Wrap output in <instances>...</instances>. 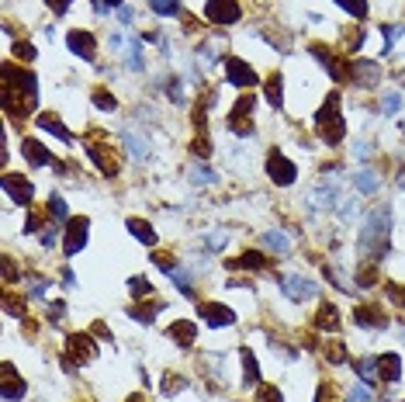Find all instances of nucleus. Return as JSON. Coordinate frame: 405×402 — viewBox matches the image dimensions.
I'll use <instances>...</instances> for the list:
<instances>
[{
  "instance_id": "obj_59",
  "label": "nucleus",
  "mask_w": 405,
  "mask_h": 402,
  "mask_svg": "<svg viewBox=\"0 0 405 402\" xmlns=\"http://www.w3.org/2000/svg\"><path fill=\"white\" fill-rule=\"evenodd\" d=\"M39 226H42V216H39V212H28V226H25V233H35Z\"/></svg>"
},
{
  "instance_id": "obj_64",
  "label": "nucleus",
  "mask_w": 405,
  "mask_h": 402,
  "mask_svg": "<svg viewBox=\"0 0 405 402\" xmlns=\"http://www.w3.org/2000/svg\"><path fill=\"white\" fill-rule=\"evenodd\" d=\"M128 402H146V399H139V395H132V399H128Z\"/></svg>"
},
{
  "instance_id": "obj_11",
  "label": "nucleus",
  "mask_w": 405,
  "mask_h": 402,
  "mask_svg": "<svg viewBox=\"0 0 405 402\" xmlns=\"http://www.w3.org/2000/svg\"><path fill=\"white\" fill-rule=\"evenodd\" d=\"M250 115H253V97L246 94V97H239V101H236V108H233V118H229V128H233L236 135H250V132H253V122H250Z\"/></svg>"
},
{
  "instance_id": "obj_19",
  "label": "nucleus",
  "mask_w": 405,
  "mask_h": 402,
  "mask_svg": "<svg viewBox=\"0 0 405 402\" xmlns=\"http://www.w3.org/2000/svg\"><path fill=\"white\" fill-rule=\"evenodd\" d=\"M312 56H315V59H322V66L329 70V77H333V80H346V70L339 66V56H336V52H329L326 46H312Z\"/></svg>"
},
{
  "instance_id": "obj_22",
  "label": "nucleus",
  "mask_w": 405,
  "mask_h": 402,
  "mask_svg": "<svg viewBox=\"0 0 405 402\" xmlns=\"http://www.w3.org/2000/svg\"><path fill=\"white\" fill-rule=\"evenodd\" d=\"M0 378H4V399H21V395H25V381L18 378L14 364H4V371H0Z\"/></svg>"
},
{
  "instance_id": "obj_61",
  "label": "nucleus",
  "mask_w": 405,
  "mask_h": 402,
  "mask_svg": "<svg viewBox=\"0 0 405 402\" xmlns=\"http://www.w3.org/2000/svg\"><path fill=\"white\" fill-rule=\"evenodd\" d=\"M118 18H121L125 25H132V11H128V8H118Z\"/></svg>"
},
{
  "instance_id": "obj_57",
  "label": "nucleus",
  "mask_w": 405,
  "mask_h": 402,
  "mask_svg": "<svg viewBox=\"0 0 405 402\" xmlns=\"http://www.w3.org/2000/svg\"><path fill=\"white\" fill-rule=\"evenodd\" d=\"M46 4L56 11V15H66L70 11V4H73V0H46Z\"/></svg>"
},
{
  "instance_id": "obj_35",
  "label": "nucleus",
  "mask_w": 405,
  "mask_h": 402,
  "mask_svg": "<svg viewBox=\"0 0 405 402\" xmlns=\"http://www.w3.org/2000/svg\"><path fill=\"white\" fill-rule=\"evenodd\" d=\"M125 66H128V70H142V66H146V63H142V49H139V42H135V39L128 42V52H125Z\"/></svg>"
},
{
  "instance_id": "obj_30",
  "label": "nucleus",
  "mask_w": 405,
  "mask_h": 402,
  "mask_svg": "<svg viewBox=\"0 0 405 402\" xmlns=\"http://www.w3.org/2000/svg\"><path fill=\"white\" fill-rule=\"evenodd\" d=\"M243 381L253 388V385H260V367H257V357L250 354V350H243Z\"/></svg>"
},
{
  "instance_id": "obj_37",
  "label": "nucleus",
  "mask_w": 405,
  "mask_h": 402,
  "mask_svg": "<svg viewBox=\"0 0 405 402\" xmlns=\"http://www.w3.org/2000/svg\"><path fill=\"white\" fill-rule=\"evenodd\" d=\"M219 173H212L208 166H190V184H215Z\"/></svg>"
},
{
  "instance_id": "obj_34",
  "label": "nucleus",
  "mask_w": 405,
  "mask_h": 402,
  "mask_svg": "<svg viewBox=\"0 0 405 402\" xmlns=\"http://www.w3.org/2000/svg\"><path fill=\"white\" fill-rule=\"evenodd\" d=\"M49 216H52L56 222H70V219H66V201H63L59 194H49Z\"/></svg>"
},
{
  "instance_id": "obj_49",
  "label": "nucleus",
  "mask_w": 405,
  "mask_h": 402,
  "mask_svg": "<svg viewBox=\"0 0 405 402\" xmlns=\"http://www.w3.org/2000/svg\"><path fill=\"white\" fill-rule=\"evenodd\" d=\"M326 278H329V281H336V288H343V291H353V285H350V281H346V278H343L336 267H326Z\"/></svg>"
},
{
  "instance_id": "obj_8",
  "label": "nucleus",
  "mask_w": 405,
  "mask_h": 402,
  "mask_svg": "<svg viewBox=\"0 0 405 402\" xmlns=\"http://www.w3.org/2000/svg\"><path fill=\"white\" fill-rule=\"evenodd\" d=\"M281 291L291 302H308V298H315V281L305 274H288V278H281Z\"/></svg>"
},
{
  "instance_id": "obj_43",
  "label": "nucleus",
  "mask_w": 405,
  "mask_h": 402,
  "mask_svg": "<svg viewBox=\"0 0 405 402\" xmlns=\"http://www.w3.org/2000/svg\"><path fill=\"white\" fill-rule=\"evenodd\" d=\"M326 357H329L333 364H339V361L346 357V350H343V343H339V340H329V343H326Z\"/></svg>"
},
{
  "instance_id": "obj_25",
  "label": "nucleus",
  "mask_w": 405,
  "mask_h": 402,
  "mask_svg": "<svg viewBox=\"0 0 405 402\" xmlns=\"http://www.w3.org/2000/svg\"><path fill=\"white\" fill-rule=\"evenodd\" d=\"M121 139H125V146H128V153H132L135 160H146V156H149V142H146L139 132H132V128H128Z\"/></svg>"
},
{
  "instance_id": "obj_33",
  "label": "nucleus",
  "mask_w": 405,
  "mask_h": 402,
  "mask_svg": "<svg viewBox=\"0 0 405 402\" xmlns=\"http://www.w3.org/2000/svg\"><path fill=\"white\" fill-rule=\"evenodd\" d=\"M163 309H166L163 302H149V305H135V309H132V316H135L139 323H152V319H156V312H163Z\"/></svg>"
},
{
  "instance_id": "obj_51",
  "label": "nucleus",
  "mask_w": 405,
  "mask_h": 402,
  "mask_svg": "<svg viewBox=\"0 0 405 402\" xmlns=\"http://www.w3.org/2000/svg\"><path fill=\"white\" fill-rule=\"evenodd\" d=\"M384 291H388V298H391L395 305H402V309H405V288H402V285H388Z\"/></svg>"
},
{
  "instance_id": "obj_6",
  "label": "nucleus",
  "mask_w": 405,
  "mask_h": 402,
  "mask_svg": "<svg viewBox=\"0 0 405 402\" xmlns=\"http://www.w3.org/2000/svg\"><path fill=\"white\" fill-rule=\"evenodd\" d=\"M267 173H270V180L274 184H281V187H288V184H295V173H298V166L281 153V149H274L270 156H267Z\"/></svg>"
},
{
  "instance_id": "obj_15",
  "label": "nucleus",
  "mask_w": 405,
  "mask_h": 402,
  "mask_svg": "<svg viewBox=\"0 0 405 402\" xmlns=\"http://www.w3.org/2000/svg\"><path fill=\"white\" fill-rule=\"evenodd\" d=\"M201 319H205L208 326H233L236 323V312L226 309V305H219V302H205V305H201Z\"/></svg>"
},
{
  "instance_id": "obj_40",
  "label": "nucleus",
  "mask_w": 405,
  "mask_h": 402,
  "mask_svg": "<svg viewBox=\"0 0 405 402\" xmlns=\"http://www.w3.org/2000/svg\"><path fill=\"white\" fill-rule=\"evenodd\" d=\"M128 291H132L135 298H146V295H152V285H149L146 278H132V281H128Z\"/></svg>"
},
{
  "instance_id": "obj_31",
  "label": "nucleus",
  "mask_w": 405,
  "mask_h": 402,
  "mask_svg": "<svg viewBox=\"0 0 405 402\" xmlns=\"http://www.w3.org/2000/svg\"><path fill=\"white\" fill-rule=\"evenodd\" d=\"M264 243H267L274 253H288V250H291V243H288V236H284L281 229H270V233H264Z\"/></svg>"
},
{
  "instance_id": "obj_14",
  "label": "nucleus",
  "mask_w": 405,
  "mask_h": 402,
  "mask_svg": "<svg viewBox=\"0 0 405 402\" xmlns=\"http://www.w3.org/2000/svg\"><path fill=\"white\" fill-rule=\"evenodd\" d=\"M350 77L357 80V87H374L381 77V66L371 59H357V63H350Z\"/></svg>"
},
{
  "instance_id": "obj_23",
  "label": "nucleus",
  "mask_w": 405,
  "mask_h": 402,
  "mask_svg": "<svg viewBox=\"0 0 405 402\" xmlns=\"http://www.w3.org/2000/svg\"><path fill=\"white\" fill-rule=\"evenodd\" d=\"M377 367H381V378H384V381H398V378H402V357H398V354L377 357Z\"/></svg>"
},
{
  "instance_id": "obj_54",
  "label": "nucleus",
  "mask_w": 405,
  "mask_h": 402,
  "mask_svg": "<svg viewBox=\"0 0 405 402\" xmlns=\"http://www.w3.org/2000/svg\"><path fill=\"white\" fill-rule=\"evenodd\" d=\"M194 153H197L201 160H205V156L212 153V146H208V139H205V135H197V139H194Z\"/></svg>"
},
{
  "instance_id": "obj_16",
  "label": "nucleus",
  "mask_w": 405,
  "mask_h": 402,
  "mask_svg": "<svg viewBox=\"0 0 405 402\" xmlns=\"http://www.w3.org/2000/svg\"><path fill=\"white\" fill-rule=\"evenodd\" d=\"M353 323L364 326V329H384V326H388V316H384L377 305H360V309L353 312Z\"/></svg>"
},
{
  "instance_id": "obj_12",
  "label": "nucleus",
  "mask_w": 405,
  "mask_h": 402,
  "mask_svg": "<svg viewBox=\"0 0 405 402\" xmlns=\"http://www.w3.org/2000/svg\"><path fill=\"white\" fill-rule=\"evenodd\" d=\"M4 191H8L11 201H18V205H25V209L32 205V194H35L32 184H28L21 173H4Z\"/></svg>"
},
{
  "instance_id": "obj_13",
  "label": "nucleus",
  "mask_w": 405,
  "mask_h": 402,
  "mask_svg": "<svg viewBox=\"0 0 405 402\" xmlns=\"http://www.w3.org/2000/svg\"><path fill=\"white\" fill-rule=\"evenodd\" d=\"M226 77H229V84H236V87H253L257 84V73H253V66L250 63H243V59H226Z\"/></svg>"
},
{
  "instance_id": "obj_58",
  "label": "nucleus",
  "mask_w": 405,
  "mask_h": 402,
  "mask_svg": "<svg viewBox=\"0 0 405 402\" xmlns=\"http://www.w3.org/2000/svg\"><path fill=\"white\" fill-rule=\"evenodd\" d=\"M226 247V233H212L208 236V250H222Z\"/></svg>"
},
{
  "instance_id": "obj_50",
  "label": "nucleus",
  "mask_w": 405,
  "mask_h": 402,
  "mask_svg": "<svg viewBox=\"0 0 405 402\" xmlns=\"http://www.w3.org/2000/svg\"><path fill=\"white\" fill-rule=\"evenodd\" d=\"M381 35H384V52H388V49L395 46V39L402 35V28H395V25H384V28H381Z\"/></svg>"
},
{
  "instance_id": "obj_28",
  "label": "nucleus",
  "mask_w": 405,
  "mask_h": 402,
  "mask_svg": "<svg viewBox=\"0 0 405 402\" xmlns=\"http://www.w3.org/2000/svg\"><path fill=\"white\" fill-rule=\"evenodd\" d=\"M229 267H250V271H267V267H270V260H267L264 253H253V250H250V253H243L239 260H229Z\"/></svg>"
},
{
  "instance_id": "obj_17",
  "label": "nucleus",
  "mask_w": 405,
  "mask_h": 402,
  "mask_svg": "<svg viewBox=\"0 0 405 402\" xmlns=\"http://www.w3.org/2000/svg\"><path fill=\"white\" fill-rule=\"evenodd\" d=\"M21 153H25V160H28L32 166H46V163H56V160H52V153H49V149H46V146H42L39 139H25V142H21Z\"/></svg>"
},
{
  "instance_id": "obj_56",
  "label": "nucleus",
  "mask_w": 405,
  "mask_h": 402,
  "mask_svg": "<svg viewBox=\"0 0 405 402\" xmlns=\"http://www.w3.org/2000/svg\"><path fill=\"white\" fill-rule=\"evenodd\" d=\"M14 278H18V271H14V260H11V257H4V281H8V285H14Z\"/></svg>"
},
{
  "instance_id": "obj_42",
  "label": "nucleus",
  "mask_w": 405,
  "mask_h": 402,
  "mask_svg": "<svg viewBox=\"0 0 405 402\" xmlns=\"http://www.w3.org/2000/svg\"><path fill=\"white\" fill-rule=\"evenodd\" d=\"M4 309H8L11 316H21V309H25V298H18L14 291H8V295H4Z\"/></svg>"
},
{
  "instance_id": "obj_55",
  "label": "nucleus",
  "mask_w": 405,
  "mask_h": 402,
  "mask_svg": "<svg viewBox=\"0 0 405 402\" xmlns=\"http://www.w3.org/2000/svg\"><path fill=\"white\" fill-rule=\"evenodd\" d=\"M14 56H18V59H35V49H32L28 42H18V46H14Z\"/></svg>"
},
{
  "instance_id": "obj_7",
  "label": "nucleus",
  "mask_w": 405,
  "mask_h": 402,
  "mask_svg": "<svg viewBox=\"0 0 405 402\" xmlns=\"http://www.w3.org/2000/svg\"><path fill=\"white\" fill-rule=\"evenodd\" d=\"M205 18L215 21V25H236L243 18V8L236 4V0H208Z\"/></svg>"
},
{
  "instance_id": "obj_45",
  "label": "nucleus",
  "mask_w": 405,
  "mask_h": 402,
  "mask_svg": "<svg viewBox=\"0 0 405 402\" xmlns=\"http://www.w3.org/2000/svg\"><path fill=\"white\" fill-rule=\"evenodd\" d=\"M346 402H371V388L367 385H353L346 392Z\"/></svg>"
},
{
  "instance_id": "obj_18",
  "label": "nucleus",
  "mask_w": 405,
  "mask_h": 402,
  "mask_svg": "<svg viewBox=\"0 0 405 402\" xmlns=\"http://www.w3.org/2000/svg\"><path fill=\"white\" fill-rule=\"evenodd\" d=\"M166 336H170L173 343H180V347H190V343H194V336H197V329H194V323H190V319H177V323H170V326H166Z\"/></svg>"
},
{
  "instance_id": "obj_20",
  "label": "nucleus",
  "mask_w": 405,
  "mask_h": 402,
  "mask_svg": "<svg viewBox=\"0 0 405 402\" xmlns=\"http://www.w3.org/2000/svg\"><path fill=\"white\" fill-rule=\"evenodd\" d=\"M35 125L42 128V132H52L56 139H63V142H73V135H70V128L59 122V115H52V111H46V115H39L35 118Z\"/></svg>"
},
{
  "instance_id": "obj_60",
  "label": "nucleus",
  "mask_w": 405,
  "mask_h": 402,
  "mask_svg": "<svg viewBox=\"0 0 405 402\" xmlns=\"http://www.w3.org/2000/svg\"><path fill=\"white\" fill-rule=\"evenodd\" d=\"M63 316H66V305H63V302H56V305L49 309V319H52V323H59Z\"/></svg>"
},
{
  "instance_id": "obj_1",
  "label": "nucleus",
  "mask_w": 405,
  "mask_h": 402,
  "mask_svg": "<svg viewBox=\"0 0 405 402\" xmlns=\"http://www.w3.org/2000/svg\"><path fill=\"white\" fill-rule=\"evenodd\" d=\"M0 101H4V111L11 118H25L35 101H39V84H35V73L14 66V63H4V94H0Z\"/></svg>"
},
{
  "instance_id": "obj_26",
  "label": "nucleus",
  "mask_w": 405,
  "mask_h": 402,
  "mask_svg": "<svg viewBox=\"0 0 405 402\" xmlns=\"http://www.w3.org/2000/svg\"><path fill=\"white\" fill-rule=\"evenodd\" d=\"M353 184H357V191H360V194H374L381 180H377V173H374L371 166H364V170H357V177H353Z\"/></svg>"
},
{
  "instance_id": "obj_4",
  "label": "nucleus",
  "mask_w": 405,
  "mask_h": 402,
  "mask_svg": "<svg viewBox=\"0 0 405 402\" xmlns=\"http://www.w3.org/2000/svg\"><path fill=\"white\" fill-rule=\"evenodd\" d=\"M87 153H90V160L97 163V170H101V173H108V177H115V173H118L121 160L115 156V149H108V146L101 142V135H90V139H87Z\"/></svg>"
},
{
  "instance_id": "obj_10",
  "label": "nucleus",
  "mask_w": 405,
  "mask_h": 402,
  "mask_svg": "<svg viewBox=\"0 0 405 402\" xmlns=\"http://www.w3.org/2000/svg\"><path fill=\"white\" fill-rule=\"evenodd\" d=\"M87 229H90L87 219H70V222H66V243H63L66 257H77V253L87 247Z\"/></svg>"
},
{
  "instance_id": "obj_53",
  "label": "nucleus",
  "mask_w": 405,
  "mask_h": 402,
  "mask_svg": "<svg viewBox=\"0 0 405 402\" xmlns=\"http://www.w3.org/2000/svg\"><path fill=\"white\" fill-rule=\"evenodd\" d=\"M315 402H339V399H336V388H333V385H322L319 395H315Z\"/></svg>"
},
{
  "instance_id": "obj_41",
  "label": "nucleus",
  "mask_w": 405,
  "mask_h": 402,
  "mask_svg": "<svg viewBox=\"0 0 405 402\" xmlns=\"http://www.w3.org/2000/svg\"><path fill=\"white\" fill-rule=\"evenodd\" d=\"M170 281L187 291V288H190V271H187V267H173V271H170Z\"/></svg>"
},
{
  "instance_id": "obj_27",
  "label": "nucleus",
  "mask_w": 405,
  "mask_h": 402,
  "mask_svg": "<svg viewBox=\"0 0 405 402\" xmlns=\"http://www.w3.org/2000/svg\"><path fill=\"white\" fill-rule=\"evenodd\" d=\"M128 233H132L135 240H142L146 247H156V233H152V226H149V222H142V219H128Z\"/></svg>"
},
{
  "instance_id": "obj_32",
  "label": "nucleus",
  "mask_w": 405,
  "mask_h": 402,
  "mask_svg": "<svg viewBox=\"0 0 405 402\" xmlns=\"http://www.w3.org/2000/svg\"><path fill=\"white\" fill-rule=\"evenodd\" d=\"M281 87H284V80L274 73V77L267 80V101H270L274 108H281V104H284V90H281Z\"/></svg>"
},
{
  "instance_id": "obj_47",
  "label": "nucleus",
  "mask_w": 405,
  "mask_h": 402,
  "mask_svg": "<svg viewBox=\"0 0 405 402\" xmlns=\"http://www.w3.org/2000/svg\"><path fill=\"white\" fill-rule=\"evenodd\" d=\"M46 285H49L46 278H39V274H28V291H32L35 298H42V295H46Z\"/></svg>"
},
{
  "instance_id": "obj_24",
  "label": "nucleus",
  "mask_w": 405,
  "mask_h": 402,
  "mask_svg": "<svg viewBox=\"0 0 405 402\" xmlns=\"http://www.w3.org/2000/svg\"><path fill=\"white\" fill-rule=\"evenodd\" d=\"M315 326H319L322 333H326V329L336 333V329H339V309H336V305H322L319 316H315Z\"/></svg>"
},
{
  "instance_id": "obj_3",
  "label": "nucleus",
  "mask_w": 405,
  "mask_h": 402,
  "mask_svg": "<svg viewBox=\"0 0 405 402\" xmlns=\"http://www.w3.org/2000/svg\"><path fill=\"white\" fill-rule=\"evenodd\" d=\"M315 135L329 146H336L343 135H346V125H343V115H339V94H329L326 104L319 108L315 115Z\"/></svg>"
},
{
  "instance_id": "obj_36",
  "label": "nucleus",
  "mask_w": 405,
  "mask_h": 402,
  "mask_svg": "<svg viewBox=\"0 0 405 402\" xmlns=\"http://www.w3.org/2000/svg\"><path fill=\"white\" fill-rule=\"evenodd\" d=\"M149 4H152V11L163 15V18H173V15L180 11V0H149Z\"/></svg>"
},
{
  "instance_id": "obj_21",
  "label": "nucleus",
  "mask_w": 405,
  "mask_h": 402,
  "mask_svg": "<svg viewBox=\"0 0 405 402\" xmlns=\"http://www.w3.org/2000/svg\"><path fill=\"white\" fill-rule=\"evenodd\" d=\"M312 201H315V209H336V201H339V187L326 177V180L319 184V191L312 194Z\"/></svg>"
},
{
  "instance_id": "obj_2",
  "label": "nucleus",
  "mask_w": 405,
  "mask_h": 402,
  "mask_svg": "<svg viewBox=\"0 0 405 402\" xmlns=\"http://www.w3.org/2000/svg\"><path fill=\"white\" fill-rule=\"evenodd\" d=\"M388 233H391V212L388 205H377L367 219H364V229L357 236V247L371 257V260H381L388 253Z\"/></svg>"
},
{
  "instance_id": "obj_52",
  "label": "nucleus",
  "mask_w": 405,
  "mask_h": 402,
  "mask_svg": "<svg viewBox=\"0 0 405 402\" xmlns=\"http://www.w3.org/2000/svg\"><path fill=\"white\" fill-rule=\"evenodd\" d=\"M260 402H284L281 388H260Z\"/></svg>"
},
{
  "instance_id": "obj_62",
  "label": "nucleus",
  "mask_w": 405,
  "mask_h": 402,
  "mask_svg": "<svg viewBox=\"0 0 405 402\" xmlns=\"http://www.w3.org/2000/svg\"><path fill=\"white\" fill-rule=\"evenodd\" d=\"M398 187L405 191V163H402V173H398Z\"/></svg>"
},
{
  "instance_id": "obj_46",
  "label": "nucleus",
  "mask_w": 405,
  "mask_h": 402,
  "mask_svg": "<svg viewBox=\"0 0 405 402\" xmlns=\"http://www.w3.org/2000/svg\"><path fill=\"white\" fill-rule=\"evenodd\" d=\"M381 108H384V115H395V111L402 108V97H398L395 90H388V94H384V101H381Z\"/></svg>"
},
{
  "instance_id": "obj_29",
  "label": "nucleus",
  "mask_w": 405,
  "mask_h": 402,
  "mask_svg": "<svg viewBox=\"0 0 405 402\" xmlns=\"http://www.w3.org/2000/svg\"><path fill=\"white\" fill-rule=\"evenodd\" d=\"M377 260H367V264H360L357 267V288H374L377 285V267H374Z\"/></svg>"
},
{
  "instance_id": "obj_44",
  "label": "nucleus",
  "mask_w": 405,
  "mask_h": 402,
  "mask_svg": "<svg viewBox=\"0 0 405 402\" xmlns=\"http://www.w3.org/2000/svg\"><path fill=\"white\" fill-rule=\"evenodd\" d=\"M184 388H187V381H184V378H177V374L163 378V395H173V392H184Z\"/></svg>"
},
{
  "instance_id": "obj_39",
  "label": "nucleus",
  "mask_w": 405,
  "mask_h": 402,
  "mask_svg": "<svg viewBox=\"0 0 405 402\" xmlns=\"http://www.w3.org/2000/svg\"><path fill=\"white\" fill-rule=\"evenodd\" d=\"M336 4H339L346 15H357V18L367 15V0H336Z\"/></svg>"
},
{
  "instance_id": "obj_48",
  "label": "nucleus",
  "mask_w": 405,
  "mask_h": 402,
  "mask_svg": "<svg viewBox=\"0 0 405 402\" xmlns=\"http://www.w3.org/2000/svg\"><path fill=\"white\" fill-rule=\"evenodd\" d=\"M94 104H97L101 111H115V97L104 94V90H94Z\"/></svg>"
},
{
  "instance_id": "obj_63",
  "label": "nucleus",
  "mask_w": 405,
  "mask_h": 402,
  "mask_svg": "<svg viewBox=\"0 0 405 402\" xmlns=\"http://www.w3.org/2000/svg\"><path fill=\"white\" fill-rule=\"evenodd\" d=\"M104 8H121V0H104Z\"/></svg>"
},
{
  "instance_id": "obj_38",
  "label": "nucleus",
  "mask_w": 405,
  "mask_h": 402,
  "mask_svg": "<svg viewBox=\"0 0 405 402\" xmlns=\"http://www.w3.org/2000/svg\"><path fill=\"white\" fill-rule=\"evenodd\" d=\"M374 367H377V361H374V357H360V361H357V374H360L364 381H374V374H377Z\"/></svg>"
},
{
  "instance_id": "obj_5",
  "label": "nucleus",
  "mask_w": 405,
  "mask_h": 402,
  "mask_svg": "<svg viewBox=\"0 0 405 402\" xmlns=\"http://www.w3.org/2000/svg\"><path fill=\"white\" fill-rule=\"evenodd\" d=\"M97 357V343L87 333H73L66 340V364H90Z\"/></svg>"
},
{
  "instance_id": "obj_9",
  "label": "nucleus",
  "mask_w": 405,
  "mask_h": 402,
  "mask_svg": "<svg viewBox=\"0 0 405 402\" xmlns=\"http://www.w3.org/2000/svg\"><path fill=\"white\" fill-rule=\"evenodd\" d=\"M66 46H70V52L80 56L83 63H94V59H97V39H94L90 32H80V28L70 32V35H66Z\"/></svg>"
}]
</instances>
